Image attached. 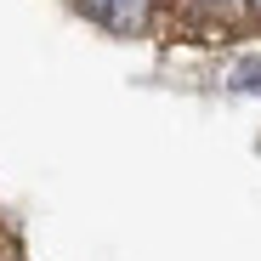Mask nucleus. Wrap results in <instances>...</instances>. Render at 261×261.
<instances>
[{"mask_svg": "<svg viewBox=\"0 0 261 261\" xmlns=\"http://www.w3.org/2000/svg\"><path fill=\"white\" fill-rule=\"evenodd\" d=\"M119 34H137L148 23V0H114V17H108Z\"/></svg>", "mask_w": 261, "mask_h": 261, "instance_id": "nucleus-1", "label": "nucleus"}, {"mask_svg": "<svg viewBox=\"0 0 261 261\" xmlns=\"http://www.w3.org/2000/svg\"><path fill=\"white\" fill-rule=\"evenodd\" d=\"M233 91H261V57H244L233 68Z\"/></svg>", "mask_w": 261, "mask_h": 261, "instance_id": "nucleus-2", "label": "nucleus"}, {"mask_svg": "<svg viewBox=\"0 0 261 261\" xmlns=\"http://www.w3.org/2000/svg\"><path fill=\"white\" fill-rule=\"evenodd\" d=\"M80 6L91 12V17H114V0H80Z\"/></svg>", "mask_w": 261, "mask_h": 261, "instance_id": "nucleus-3", "label": "nucleus"}, {"mask_svg": "<svg viewBox=\"0 0 261 261\" xmlns=\"http://www.w3.org/2000/svg\"><path fill=\"white\" fill-rule=\"evenodd\" d=\"M250 6H255V12H261V0H250Z\"/></svg>", "mask_w": 261, "mask_h": 261, "instance_id": "nucleus-4", "label": "nucleus"}, {"mask_svg": "<svg viewBox=\"0 0 261 261\" xmlns=\"http://www.w3.org/2000/svg\"><path fill=\"white\" fill-rule=\"evenodd\" d=\"M216 6H227V0H216Z\"/></svg>", "mask_w": 261, "mask_h": 261, "instance_id": "nucleus-5", "label": "nucleus"}]
</instances>
